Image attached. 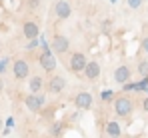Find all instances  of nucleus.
<instances>
[{
  "label": "nucleus",
  "mask_w": 148,
  "mask_h": 138,
  "mask_svg": "<svg viewBox=\"0 0 148 138\" xmlns=\"http://www.w3.org/2000/svg\"><path fill=\"white\" fill-rule=\"evenodd\" d=\"M86 56L82 54V52H74V54H70V60H68V66H70V70L72 72H82L84 70V66H86Z\"/></svg>",
  "instance_id": "0eeeda50"
},
{
  "label": "nucleus",
  "mask_w": 148,
  "mask_h": 138,
  "mask_svg": "<svg viewBox=\"0 0 148 138\" xmlns=\"http://www.w3.org/2000/svg\"><path fill=\"white\" fill-rule=\"evenodd\" d=\"M108 2H110V4H116V2H118V0H108Z\"/></svg>",
  "instance_id": "bb28decb"
},
{
  "label": "nucleus",
  "mask_w": 148,
  "mask_h": 138,
  "mask_svg": "<svg viewBox=\"0 0 148 138\" xmlns=\"http://www.w3.org/2000/svg\"><path fill=\"white\" fill-rule=\"evenodd\" d=\"M6 66H8V58H2V60H0V74H4Z\"/></svg>",
  "instance_id": "4be33fe9"
},
{
  "label": "nucleus",
  "mask_w": 148,
  "mask_h": 138,
  "mask_svg": "<svg viewBox=\"0 0 148 138\" xmlns=\"http://www.w3.org/2000/svg\"><path fill=\"white\" fill-rule=\"evenodd\" d=\"M68 50H70V40H68L66 36L56 34V36L52 38V52H54V54H66Z\"/></svg>",
  "instance_id": "20e7f679"
},
{
  "label": "nucleus",
  "mask_w": 148,
  "mask_h": 138,
  "mask_svg": "<svg viewBox=\"0 0 148 138\" xmlns=\"http://www.w3.org/2000/svg\"><path fill=\"white\" fill-rule=\"evenodd\" d=\"M142 50L148 54V38H144V40H142Z\"/></svg>",
  "instance_id": "b1692460"
},
{
  "label": "nucleus",
  "mask_w": 148,
  "mask_h": 138,
  "mask_svg": "<svg viewBox=\"0 0 148 138\" xmlns=\"http://www.w3.org/2000/svg\"><path fill=\"white\" fill-rule=\"evenodd\" d=\"M126 4H128V8L136 10V8H140V6H142V0H126Z\"/></svg>",
  "instance_id": "6ab92c4d"
},
{
  "label": "nucleus",
  "mask_w": 148,
  "mask_h": 138,
  "mask_svg": "<svg viewBox=\"0 0 148 138\" xmlns=\"http://www.w3.org/2000/svg\"><path fill=\"white\" fill-rule=\"evenodd\" d=\"M66 88V80L62 78V76H52L48 80V84H46V90L50 94H60V92Z\"/></svg>",
  "instance_id": "6e6552de"
},
{
  "label": "nucleus",
  "mask_w": 148,
  "mask_h": 138,
  "mask_svg": "<svg viewBox=\"0 0 148 138\" xmlns=\"http://www.w3.org/2000/svg\"><path fill=\"white\" fill-rule=\"evenodd\" d=\"M114 82H118V84H124L126 80H130V68L128 66H116V70H114Z\"/></svg>",
  "instance_id": "f8f14e48"
},
{
  "label": "nucleus",
  "mask_w": 148,
  "mask_h": 138,
  "mask_svg": "<svg viewBox=\"0 0 148 138\" xmlns=\"http://www.w3.org/2000/svg\"><path fill=\"white\" fill-rule=\"evenodd\" d=\"M112 96H114V92H112V90H104V92H102V100H104V102L112 100Z\"/></svg>",
  "instance_id": "412c9836"
},
{
  "label": "nucleus",
  "mask_w": 148,
  "mask_h": 138,
  "mask_svg": "<svg viewBox=\"0 0 148 138\" xmlns=\"http://www.w3.org/2000/svg\"><path fill=\"white\" fill-rule=\"evenodd\" d=\"M38 64L46 72H52V70L58 66V60H56V54L50 50V48H42V54L38 56Z\"/></svg>",
  "instance_id": "f03ea898"
},
{
  "label": "nucleus",
  "mask_w": 148,
  "mask_h": 138,
  "mask_svg": "<svg viewBox=\"0 0 148 138\" xmlns=\"http://www.w3.org/2000/svg\"><path fill=\"white\" fill-rule=\"evenodd\" d=\"M26 2H28V6H30V8H34V10L40 6V0H26Z\"/></svg>",
  "instance_id": "5701e85b"
},
{
  "label": "nucleus",
  "mask_w": 148,
  "mask_h": 138,
  "mask_svg": "<svg viewBox=\"0 0 148 138\" xmlns=\"http://www.w3.org/2000/svg\"><path fill=\"white\" fill-rule=\"evenodd\" d=\"M92 102H94V98H92L90 92H78L76 98H74V104H76L78 110H88V108H92Z\"/></svg>",
  "instance_id": "423d86ee"
},
{
  "label": "nucleus",
  "mask_w": 148,
  "mask_h": 138,
  "mask_svg": "<svg viewBox=\"0 0 148 138\" xmlns=\"http://www.w3.org/2000/svg\"><path fill=\"white\" fill-rule=\"evenodd\" d=\"M54 14H56L58 20H66V18H70V14H72L70 2H66V0H58V2L54 4Z\"/></svg>",
  "instance_id": "39448f33"
},
{
  "label": "nucleus",
  "mask_w": 148,
  "mask_h": 138,
  "mask_svg": "<svg viewBox=\"0 0 148 138\" xmlns=\"http://www.w3.org/2000/svg\"><path fill=\"white\" fill-rule=\"evenodd\" d=\"M122 90H124V92L136 90V84H132V82H128V80H126V82H124V84H122Z\"/></svg>",
  "instance_id": "aec40b11"
},
{
  "label": "nucleus",
  "mask_w": 148,
  "mask_h": 138,
  "mask_svg": "<svg viewBox=\"0 0 148 138\" xmlns=\"http://www.w3.org/2000/svg\"><path fill=\"white\" fill-rule=\"evenodd\" d=\"M148 88V76H142V80L136 84V90H146Z\"/></svg>",
  "instance_id": "a211bd4d"
},
{
  "label": "nucleus",
  "mask_w": 148,
  "mask_h": 138,
  "mask_svg": "<svg viewBox=\"0 0 148 138\" xmlns=\"http://www.w3.org/2000/svg\"><path fill=\"white\" fill-rule=\"evenodd\" d=\"M38 46H40V36L30 38V40H28V46H26V50H34V48H38Z\"/></svg>",
  "instance_id": "2eb2a0df"
},
{
  "label": "nucleus",
  "mask_w": 148,
  "mask_h": 138,
  "mask_svg": "<svg viewBox=\"0 0 148 138\" xmlns=\"http://www.w3.org/2000/svg\"><path fill=\"white\" fill-rule=\"evenodd\" d=\"M114 112L118 116H130L134 112V102H132V98H128V96H118L116 100H114Z\"/></svg>",
  "instance_id": "f257e3e1"
},
{
  "label": "nucleus",
  "mask_w": 148,
  "mask_h": 138,
  "mask_svg": "<svg viewBox=\"0 0 148 138\" xmlns=\"http://www.w3.org/2000/svg\"><path fill=\"white\" fill-rule=\"evenodd\" d=\"M0 130H2V120H0Z\"/></svg>",
  "instance_id": "cd10ccee"
},
{
  "label": "nucleus",
  "mask_w": 148,
  "mask_h": 138,
  "mask_svg": "<svg viewBox=\"0 0 148 138\" xmlns=\"http://www.w3.org/2000/svg\"><path fill=\"white\" fill-rule=\"evenodd\" d=\"M84 76L88 78V80H96L100 76V64L98 62H86V66H84Z\"/></svg>",
  "instance_id": "9b49d317"
},
{
  "label": "nucleus",
  "mask_w": 148,
  "mask_h": 138,
  "mask_svg": "<svg viewBox=\"0 0 148 138\" xmlns=\"http://www.w3.org/2000/svg\"><path fill=\"white\" fill-rule=\"evenodd\" d=\"M142 108H144V112L148 114V98H144V102H142Z\"/></svg>",
  "instance_id": "393cba45"
},
{
  "label": "nucleus",
  "mask_w": 148,
  "mask_h": 138,
  "mask_svg": "<svg viewBox=\"0 0 148 138\" xmlns=\"http://www.w3.org/2000/svg\"><path fill=\"white\" fill-rule=\"evenodd\" d=\"M6 126H10V128H12V126H14V120H12V118H8V120H6Z\"/></svg>",
  "instance_id": "a878e982"
},
{
  "label": "nucleus",
  "mask_w": 148,
  "mask_h": 138,
  "mask_svg": "<svg viewBox=\"0 0 148 138\" xmlns=\"http://www.w3.org/2000/svg\"><path fill=\"white\" fill-rule=\"evenodd\" d=\"M12 72H14V76L18 80H24V78H28V74H30V66H28L26 60H16L12 64Z\"/></svg>",
  "instance_id": "1a4fd4ad"
},
{
  "label": "nucleus",
  "mask_w": 148,
  "mask_h": 138,
  "mask_svg": "<svg viewBox=\"0 0 148 138\" xmlns=\"http://www.w3.org/2000/svg\"><path fill=\"white\" fill-rule=\"evenodd\" d=\"M44 102H46V98H44L42 94H38V92H30L24 98V104H26V108H28L30 112H40L42 106H44Z\"/></svg>",
  "instance_id": "7ed1b4c3"
},
{
  "label": "nucleus",
  "mask_w": 148,
  "mask_h": 138,
  "mask_svg": "<svg viewBox=\"0 0 148 138\" xmlns=\"http://www.w3.org/2000/svg\"><path fill=\"white\" fill-rule=\"evenodd\" d=\"M104 132H106V136H114V138H118V136H122V128H120V124L118 122H108L106 126H104Z\"/></svg>",
  "instance_id": "ddd939ff"
},
{
  "label": "nucleus",
  "mask_w": 148,
  "mask_h": 138,
  "mask_svg": "<svg viewBox=\"0 0 148 138\" xmlns=\"http://www.w3.org/2000/svg\"><path fill=\"white\" fill-rule=\"evenodd\" d=\"M50 134L52 136H60L62 134V124H52L50 126Z\"/></svg>",
  "instance_id": "dca6fc26"
},
{
  "label": "nucleus",
  "mask_w": 148,
  "mask_h": 138,
  "mask_svg": "<svg viewBox=\"0 0 148 138\" xmlns=\"http://www.w3.org/2000/svg\"><path fill=\"white\" fill-rule=\"evenodd\" d=\"M42 86H44L42 76H32V78H30V82H28V88H30V92H40V90H42Z\"/></svg>",
  "instance_id": "4468645a"
},
{
  "label": "nucleus",
  "mask_w": 148,
  "mask_h": 138,
  "mask_svg": "<svg viewBox=\"0 0 148 138\" xmlns=\"http://www.w3.org/2000/svg\"><path fill=\"white\" fill-rule=\"evenodd\" d=\"M22 34H24L28 40H30V38H36V36H40V28H38V24H36V22L28 20V22L22 24Z\"/></svg>",
  "instance_id": "9d476101"
},
{
  "label": "nucleus",
  "mask_w": 148,
  "mask_h": 138,
  "mask_svg": "<svg viewBox=\"0 0 148 138\" xmlns=\"http://www.w3.org/2000/svg\"><path fill=\"white\" fill-rule=\"evenodd\" d=\"M138 72H140V76H148V62L146 60H142L138 64Z\"/></svg>",
  "instance_id": "f3484780"
}]
</instances>
